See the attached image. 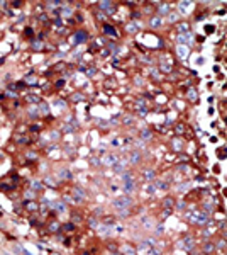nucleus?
Instances as JSON below:
<instances>
[{
  "label": "nucleus",
  "mask_w": 227,
  "mask_h": 255,
  "mask_svg": "<svg viewBox=\"0 0 227 255\" xmlns=\"http://www.w3.org/2000/svg\"><path fill=\"white\" fill-rule=\"evenodd\" d=\"M188 186H190V184H181V186L178 187V191H180V192H183V191H187V189H188Z\"/></svg>",
  "instance_id": "40"
},
{
  "label": "nucleus",
  "mask_w": 227,
  "mask_h": 255,
  "mask_svg": "<svg viewBox=\"0 0 227 255\" xmlns=\"http://www.w3.org/2000/svg\"><path fill=\"white\" fill-rule=\"evenodd\" d=\"M129 204H131V197H127V196L117 197V199L114 201V206L117 207V209H127Z\"/></svg>",
  "instance_id": "2"
},
{
  "label": "nucleus",
  "mask_w": 227,
  "mask_h": 255,
  "mask_svg": "<svg viewBox=\"0 0 227 255\" xmlns=\"http://www.w3.org/2000/svg\"><path fill=\"white\" fill-rule=\"evenodd\" d=\"M27 100L34 104V102H39V97H37V95H29V97H27Z\"/></svg>",
  "instance_id": "36"
},
{
  "label": "nucleus",
  "mask_w": 227,
  "mask_h": 255,
  "mask_svg": "<svg viewBox=\"0 0 227 255\" xmlns=\"http://www.w3.org/2000/svg\"><path fill=\"white\" fill-rule=\"evenodd\" d=\"M114 255H122V254H117V252H115V254H114Z\"/></svg>",
  "instance_id": "56"
},
{
  "label": "nucleus",
  "mask_w": 227,
  "mask_h": 255,
  "mask_svg": "<svg viewBox=\"0 0 227 255\" xmlns=\"http://www.w3.org/2000/svg\"><path fill=\"white\" fill-rule=\"evenodd\" d=\"M146 191H148L149 194H153V192H154V191H156V187L153 186V184H148V186H146Z\"/></svg>",
  "instance_id": "35"
},
{
  "label": "nucleus",
  "mask_w": 227,
  "mask_h": 255,
  "mask_svg": "<svg viewBox=\"0 0 227 255\" xmlns=\"http://www.w3.org/2000/svg\"><path fill=\"white\" fill-rule=\"evenodd\" d=\"M171 146H173L175 151H181V150H183V141H181L180 138H173V139H171Z\"/></svg>",
  "instance_id": "10"
},
{
  "label": "nucleus",
  "mask_w": 227,
  "mask_h": 255,
  "mask_svg": "<svg viewBox=\"0 0 227 255\" xmlns=\"http://www.w3.org/2000/svg\"><path fill=\"white\" fill-rule=\"evenodd\" d=\"M159 68H161V71H165V73H169V71L173 70V65H171V63H161Z\"/></svg>",
  "instance_id": "21"
},
{
  "label": "nucleus",
  "mask_w": 227,
  "mask_h": 255,
  "mask_svg": "<svg viewBox=\"0 0 227 255\" xmlns=\"http://www.w3.org/2000/svg\"><path fill=\"white\" fill-rule=\"evenodd\" d=\"M161 24H163V19H161L159 15H156V17L151 19V27H159Z\"/></svg>",
  "instance_id": "17"
},
{
  "label": "nucleus",
  "mask_w": 227,
  "mask_h": 255,
  "mask_svg": "<svg viewBox=\"0 0 227 255\" xmlns=\"http://www.w3.org/2000/svg\"><path fill=\"white\" fill-rule=\"evenodd\" d=\"M87 38H88L87 31H78V32H76V34L73 36V43H76V44H80V43L87 41Z\"/></svg>",
  "instance_id": "7"
},
{
  "label": "nucleus",
  "mask_w": 227,
  "mask_h": 255,
  "mask_svg": "<svg viewBox=\"0 0 227 255\" xmlns=\"http://www.w3.org/2000/svg\"><path fill=\"white\" fill-rule=\"evenodd\" d=\"M85 196H87V194H85V191H83L81 187H75V189H73V197H75L76 202H81V201L85 199Z\"/></svg>",
  "instance_id": "5"
},
{
  "label": "nucleus",
  "mask_w": 227,
  "mask_h": 255,
  "mask_svg": "<svg viewBox=\"0 0 227 255\" xmlns=\"http://www.w3.org/2000/svg\"><path fill=\"white\" fill-rule=\"evenodd\" d=\"M39 189H42V184H41L39 180H34L32 182V191H39Z\"/></svg>",
  "instance_id": "31"
},
{
  "label": "nucleus",
  "mask_w": 227,
  "mask_h": 255,
  "mask_svg": "<svg viewBox=\"0 0 227 255\" xmlns=\"http://www.w3.org/2000/svg\"><path fill=\"white\" fill-rule=\"evenodd\" d=\"M188 55H190L188 46H180V48H178V56H180V58H188Z\"/></svg>",
  "instance_id": "13"
},
{
  "label": "nucleus",
  "mask_w": 227,
  "mask_h": 255,
  "mask_svg": "<svg viewBox=\"0 0 227 255\" xmlns=\"http://www.w3.org/2000/svg\"><path fill=\"white\" fill-rule=\"evenodd\" d=\"M88 223H90V226H92V228H97V226H99V221H97L95 218H92V219H90Z\"/></svg>",
  "instance_id": "37"
},
{
  "label": "nucleus",
  "mask_w": 227,
  "mask_h": 255,
  "mask_svg": "<svg viewBox=\"0 0 227 255\" xmlns=\"http://www.w3.org/2000/svg\"><path fill=\"white\" fill-rule=\"evenodd\" d=\"M59 177L61 179H71V174H69L68 170H63V172H59Z\"/></svg>",
  "instance_id": "34"
},
{
  "label": "nucleus",
  "mask_w": 227,
  "mask_h": 255,
  "mask_svg": "<svg viewBox=\"0 0 227 255\" xmlns=\"http://www.w3.org/2000/svg\"><path fill=\"white\" fill-rule=\"evenodd\" d=\"M193 247H195V242H193L192 236H187V238L178 242V248H181V250H192Z\"/></svg>",
  "instance_id": "1"
},
{
  "label": "nucleus",
  "mask_w": 227,
  "mask_h": 255,
  "mask_svg": "<svg viewBox=\"0 0 227 255\" xmlns=\"http://www.w3.org/2000/svg\"><path fill=\"white\" fill-rule=\"evenodd\" d=\"M34 82H36L34 77H27V83H34Z\"/></svg>",
  "instance_id": "51"
},
{
  "label": "nucleus",
  "mask_w": 227,
  "mask_h": 255,
  "mask_svg": "<svg viewBox=\"0 0 227 255\" xmlns=\"http://www.w3.org/2000/svg\"><path fill=\"white\" fill-rule=\"evenodd\" d=\"M137 107L139 109H146V102H144L142 99H139V100H137Z\"/></svg>",
  "instance_id": "38"
},
{
  "label": "nucleus",
  "mask_w": 227,
  "mask_h": 255,
  "mask_svg": "<svg viewBox=\"0 0 227 255\" xmlns=\"http://www.w3.org/2000/svg\"><path fill=\"white\" fill-rule=\"evenodd\" d=\"M127 31H129V32H137V31H139V24H137V22H131V24H127Z\"/></svg>",
  "instance_id": "23"
},
{
  "label": "nucleus",
  "mask_w": 227,
  "mask_h": 255,
  "mask_svg": "<svg viewBox=\"0 0 227 255\" xmlns=\"http://www.w3.org/2000/svg\"><path fill=\"white\" fill-rule=\"evenodd\" d=\"M73 100H81V95H73Z\"/></svg>",
  "instance_id": "55"
},
{
  "label": "nucleus",
  "mask_w": 227,
  "mask_h": 255,
  "mask_svg": "<svg viewBox=\"0 0 227 255\" xmlns=\"http://www.w3.org/2000/svg\"><path fill=\"white\" fill-rule=\"evenodd\" d=\"M100 9L105 10L107 14H114V4L112 2H102L100 4Z\"/></svg>",
  "instance_id": "11"
},
{
  "label": "nucleus",
  "mask_w": 227,
  "mask_h": 255,
  "mask_svg": "<svg viewBox=\"0 0 227 255\" xmlns=\"http://www.w3.org/2000/svg\"><path fill=\"white\" fill-rule=\"evenodd\" d=\"M193 221H195L197 225H207L208 223V213H195Z\"/></svg>",
  "instance_id": "3"
},
{
  "label": "nucleus",
  "mask_w": 227,
  "mask_h": 255,
  "mask_svg": "<svg viewBox=\"0 0 227 255\" xmlns=\"http://www.w3.org/2000/svg\"><path fill=\"white\" fill-rule=\"evenodd\" d=\"M149 138H151V131H149V129L141 131V139H149Z\"/></svg>",
  "instance_id": "29"
},
{
  "label": "nucleus",
  "mask_w": 227,
  "mask_h": 255,
  "mask_svg": "<svg viewBox=\"0 0 227 255\" xmlns=\"http://www.w3.org/2000/svg\"><path fill=\"white\" fill-rule=\"evenodd\" d=\"M217 247H219V248H224V247H226V242H224V240H219Z\"/></svg>",
  "instance_id": "43"
},
{
  "label": "nucleus",
  "mask_w": 227,
  "mask_h": 255,
  "mask_svg": "<svg viewBox=\"0 0 227 255\" xmlns=\"http://www.w3.org/2000/svg\"><path fill=\"white\" fill-rule=\"evenodd\" d=\"M192 38H193V36H192V32H185V34H180V36H178V43H180V46H188V44H190V43L193 41Z\"/></svg>",
  "instance_id": "4"
},
{
  "label": "nucleus",
  "mask_w": 227,
  "mask_h": 255,
  "mask_svg": "<svg viewBox=\"0 0 227 255\" xmlns=\"http://www.w3.org/2000/svg\"><path fill=\"white\" fill-rule=\"evenodd\" d=\"M173 206H175V199L166 197V199H165V209H171Z\"/></svg>",
  "instance_id": "26"
},
{
  "label": "nucleus",
  "mask_w": 227,
  "mask_h": 255,
  "mask_svg": "<svg viewBox=\"0 0 227 255\" xmlns=\"http://www.w3.org/2000/svg\"><path fill=\"white\" fill-rule=\"evenodd\" d=\"M87 73H88V75H95V68H90Z\"/></svg>",
  "instance_id": "53"
},
{
  "label": "nucleus",
  "mask_w": 227,
  "mask_h": 255,
  "mask_svg": "<svg viewBox=\"0 0 227 255\" xmlns=\"http://www.w3.org/2000/svg\"><path fill=\"white\" fill-rule=\"evenodd\" d=\"M187 97L190 99V100H197V97H198V95H197V90H195V88H190V90L187 92Z\"/></svg>",
  "instance_id": "24"
},
{
  "label": "nucleus",
  "mask_w": 227,
  "mask_h": 255,
  "mask_svg": "<svg viewBox=\"0 0 227 255\" xmlns=\"http://www.w3.org/2000/svg\"><path fill=\"white\" fill-rule=\"evenodd\" d=\"M58 228H59L58 223H51V225H49V230H51V231H58Z\"/></svg>",
  "instance_id": "39"
},
{
  "label": "nucleus",
  "mask_w": 227,
  "mask_h": 255,
  "mask_svg": "<svg viewBox=\"0 0 227 255\" xmlns=\"http://www.w3.org/2000/svg\"><path fill=\"white\" fill-rule=\"evenodd\" d=\"M178 31H180V34H185V32H190V26H188L187 22H181V24L178 26Z\"/></svg>",
  "instance_id": "18"
},
{
  "label": "nucleus",
  "mask_w": 227,
  "mask_h": 255,
  "mask_svg": "<svg viewBox=\"0 0 227 255\" xmlns=\"http://www.w3.org/2000/svg\"><path fill=\"white\" fill-rule=\"evenodd\" d=\"M200 255H207V254H200Z\"/></svg>",
  "instance_id": "57"
},
{
  "label": "nucleus",
  "mask_w": 227,
  "mask_h": 255,
  "mask_svg": "<svg viewBox=\"0 0 227 255\" xmlns=\"http://www.w3.org/2000/svg\"><path fill=\"white\" fill-rule=\"evenodd\" d=\"M219 228H220V230H226V223H224V221H220V225H219Z\"/></svg>",
  "instance_id": "52"
},
{
  "label": "nucleus",
  "mask_w": 227,
  "mask_h": 255,
  "mask_svg": "<svg viewBox=\"0 0 227 255\" xmlns=\"http://www.w3.org/2000/svg\"><path fill=\"white\" fill-rule=\"evenodd\" d=\"M156 233H158V235H161V233H163V226H161V225L156 226Z\"/></svg>",
  "instance_id": "48"
},
{
  "label": "nucleus",
  "mask_w": 227,
  "mask_h": 255,
  "mask_svg": "<svg viewBox=\"0 0 227 255\" xmlns=\"http://www.w3.org/2000/svg\"><path fill=\"white\" fill-rule=\"evenodd\" d=\"M32 46H34V49H41V48H42V43H41V41H36Z\"/></svg>",
  "instance_id": "41"
},
{
  "label": "nucleus",
  "mask_w": 227,
  "mask_h": 255,
  "mask_svg": "<svg viewBox=\"0 0 227 255\" xmlns=\"http://www.w3.org/2000/svg\"><path fill=\"white\" fill-rule=\"evenodd\" d=\"M63 17H68V15H71V9L69 7H66V9H61V12H59Z\"/></svg>",
  "instance_id": "32"
},
{
  "label": "nucleus",
  "mask_w": 227,
  "mask_h": 255,
  "mask_svg": "<svg viewBox=\"0 0 227 255\" xmlns=\"http://www.w3.org/2000/svg\"><path fill=\"white\" fill-rule=\"evenodd\" d=\"M214 250H215V245H214V243H210V242H207V243L203 245V254L208 255V254H212Z\"/></svg>",
  "instance_id": "15"
},
{
  "label": "nucleus",
  "mask_w": 227,
  "mask_h": 255,
  "mask_svg": "<svg viewBox=\"0 0 227 255\" xmlns=\"http://www.w3.org/2000/svg\"><path fill=\"white\" fill-rule=\"evenodd\" d=\"M103 29H105V32H109V34H114V32H115L112 27H103Z\"/></svg>",
  "instance_id": "49"
},
{
  "label": "nucleus",
  "mask_w": 227,
  "mask_h": 255,
  "mask_svg": "<svg viewBox=\"0 0 227 255\" xmlns=\"http://www.w3.org/2000/svg\"><path fill=\"white\" fill-rule=\"evenodd\" d=\"M80 219H81V218H80L78 214H75V216H73V221H80Z\"/></svg>",
  "instance_id": "54"
},
{
  "label": "nucleus",
  "mask_w": 227,
  "mask_h": 255,
  "mask_svg": "<svg viewBox=\"0 0 227 255\" xmlns=\"http://www.w3.org/2000/svg\"><path fill=\"white\" fill-rule=\"evenodd\" d=\"M110 228H112V226H107V225L99 226V233H100V235H109V233H110Z\"/></svg>",
  "instance_id": "25"
},
{
  "label": "nucleus",
  "mask_w": 227,
  "mask_h": 255,
  "mask_svg": "<svg viewBox=\"0 0 227 255\" xmlns=\"http://www.w3.org/2000/svg\"><path fill=\"white\" fill-rule=\"evenodd\" d=\"M65 230H66V231H73V225H71V223L65 225Z\"/></svg>",
  "instance_id": "45"
},
{
  "label": "nucleus",
  "mask_w": 227,
  "mask_h": 255,
  "mask_svg": "<svg viewBox=\"0 0 227 255\" xmlns=\"http://www.w3.org/2000/svg\"><path fill=\"white\" fill-rule=\"evenodd\" d=\"M124 254H126V255H136V250H134V248H132V247H124Z\"/></svg>",
  "instance_id": "30"
},
{
  "label": "nucleus",
  "mask_w": 227,
  "mask_h": 255,
  "mask_svg": "<svg viewBox=\"0 0 227 255\" xmlns=\"http://www.w3.org/2000/svg\"><path fill=\"white\" fill-rule=\"evenodd\" d=\"M90 163H92V165H99V160H97V158H90Z\"/></svg>",
  "instance_id": "47"
},
{
  "label": "nucleus",
  "mask_w": 227,
  "mask_h": 255,
  "mask_svg": "<svg viewBox=\"0 0 227 255\" xmlns=\"http://www.w3.org/2000/svg\"><path fill=\"white\" fill-rule=\"evenodd\" d=\"M124 167H126V163H124V162H117V163H114V168H115V172H117V174L124 172Z\"/></svg>",
  "instance_id": "27"
},
{
  "label": "nucleus",
  "mask_w": 227,
  "mask_h": 255,
  "mask_svg": "<svg viewBox=\"0 0 227 255\" xmlns=\"http://www.w3.org/2000/svg\"><path fill=\"white\" fill-rule=\"evenodd\" d=\"M124 123H126V124H129V123H132V118H131V116H126V119H124Z\"/></svg>",
  "instance_id": "50"
},
{
  "label": "nucleus",
  "mask_w": 227,
  "mask_h": 255,
  "mask_svg": "<svg viewBox=\"0 0 227 255\" xmlns=\"http://www.w3.org/2000/svg\"><path fill=\"white\" fill-rule=\"evenodd\" d=\"M142 223H144L146 226H153V221H151L149 218H146V219H142Z\"/></svg>",
  "instance_id": "42"
},
{
  "label": "nucleus",
  "mask_w": 227,
  "mask_h": 255,
  "mask_svg": "<svg viewBox=\"0 0 227 255\" xmlns=\"http://www.w3.org/2000/svg\"><path fill=\"white\" fill-rule=\"evenodd\" d=\"M190 5H192L190 2H180V4H178L180 12H181V14H185V12H187V9H190Z\"/></svg>",
  "instance_id": "20"
},
{
  "label": "nucleus",
  "mask_w": 227,
  "mask_h": 255,
  "mask_svg": "<svg viewBox=\"0 0 227 255\" xmlns=\"http://www.w3.org/2000/svg\"><path fill=\"white\" fill-rule=\"evenodd\" d=\"M127 162L129 163H132V165H136V163H139L141 162V151H131L129 153V157H127Z\"/></svg>",
  "instance_id": "6"
},
{
  "label": "nucleus",
  "mask_w": 227,
  "mask_h": 255,
  "mask_svg": "<svg viewBox=\"0 0 227 255\" xmlns=\"http://www.w3.org/2000/svg\"><path fill=\"white\" fill-rule=\"evenodd\" d=\"M119 216H120V218H126V216H127V209H120V214Z\"/></svg>",
  "instance_id": "46"
},
{
  "label": "nucleus",
  "mask_w": 227,
  "mask_h": 255,
  "mask_svg": "<svg viewBox=\"0 0 227 255\" xmlns=\"http://www.w3.org/2000/svg\"><path fill=\"white\" fill-rule=\"evenodd\" d=\"M24 207H26L29 213H36L37 207H39V204H37L36 201H26V202H24Z\"/></svg>",
  "instance_id": "9"
},
{
  "label": "nucleus",
  "mask_w": 227,
  "mask_h": 255,
  "mask_svg": "<svg viewBox=\"0 0 227 255\" xmlns=\"http://www.w3.org/2000/svg\"><path fill=\"white\" fill-rule=\"evenodd\" d=\"M158 14L159 15H166V14H169V5L168 4H159L158 5Z\"/></svg>",
  "instance_id": "12"
},
{
  "label": "nucleus",
  "mask_w": 227,
  "mask_h": 255,
  "mask_svg": "<svg viewBox=\"0 0 227 255\" xmlns=\"http://www.w3.org/2000/svg\"><path fill=\"white\" fill-rule=\"evenodd\" d=\"M154 187H159L161 191H168V189H169V187H168V182H165V180H158Z\"/></svg>",
  "instance_id": "28"
},
{
  "label": "nucleus",
  "mask_w": 227,
  "mask_h": 255,
  "mask_svg": "<svg viewBox=\"0 0 227 255\" xmlns=\"http://www.w3.org/2000/svg\"><path fill=\"white\" fill-rule=\"evenodd\" d=\"M39 111L42 114H48L49 112V109H48V104H39Z\"/></svg>",
  "instance_id": "33"
},
{
  "label": "nucleus",
  "mask_w": 227,
  "mask_h": 255,
  "mask_svg": "<svg viewBox=\"0 0 227 255\" xmlns=\"http://www.w3.org/2000/svg\"><path fill=\"white\" fill-rule=\"evenodd\" d=\"M185 131H187V126H185L183 123H180V124L175 126V133H176V135H185Z\"/></svg>",
  "instance_id": "16"
},
{
  "label": "nucleus",
  "mask_w": 227,
  "mask_h": 255,
  "mask_svg": "<svg viewBox=\"0 0 227 255\" xmlns=\"http://www.w3.org/2000/svg\"><path fill=\"white\" fill-rule=\"evenodd\" d=\"M176 17H178L176 14H168V19H169V20H173V22L176 20Z\"/></svg>",
  "instance_id": "44"
},
{
  "label": "nucleus",
  "mask_w": 227,
  "mask_h": 255,
  "mask_svg": "<svg viewBox=\"0 0 227 255\" xmlns=\"http://www.w3.org/2000/svg\"><path fill=\"white\" fill-rule=\"evenodd\" d=\"M142 177H144L146 180H154V177H156V174H154V170H146V172L142 174Z\"/></svg>",
  "instance_id": "19"
},
{
  "label": "nucleus",
  "mask_w": 227,
  "mask_h": 255,
  "mask_svg": "<svg viewBox=\"0 0 227 255\" xmlns=\"http://www.w3.org/2000/svg\"><path fill=\"white\" fill-rule=\"evenodd\" d=\"M117 162H119L117 155H105V157H103V160H102V163H103V165H114V163H117Z\"/></svg>",
  "instance_id": "8"
},
{
  "label": "nucleus",
  "mask_w": 227,
  "mask_h": 255,
  "mask_svg": "<svg viewBox=\"0 0 227 255\" xmlns=\"http://www.w3.org/2000/svg\"><path fill=\"white\" fill-rule=\"evenodd\" d=\"M139 252H141V254L149 255L151 252H153V250H151V245H149L148 242H146V243H141V247H139Z\"/></svg>",
  "instance_id": "14"
},
{
  "label": "nucleus",
  "mask_w": 227,
  "mask_h": 255,
  "mask_svg": "<svg viewBox=\"0 0 227 255\" xmlns=\"http://www.w3.org/2000/svg\"><path fill=\"white\" fill-rule=\"evenodd\" d=\"M124 189H126V192H132V191H134V182H132V179L126 180V186H124Z\"/></svg>",
  "instance_id": "22"
}]
</instances>
